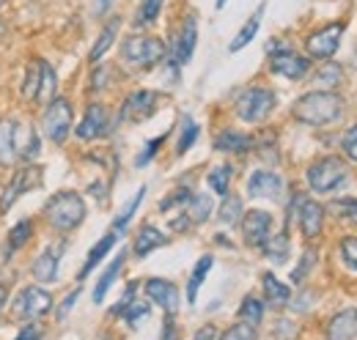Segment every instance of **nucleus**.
Wrapping results in <instances>:
<instances>
[{
	"mask_svg": "<svg viewBox=\"0 0 357 340\" xmlns=\"http://www.w3.org/2000/svg\"><path fill=\"white\" fill-rule=\"evenodd\" d=\"M146 297L149 302H154L157 307L165 310V316H174L178 307V288L171 283V280H162V277H151L146 280Z\"/></svg>",
	"mask_w": 357,
	"mask_h": 340,
	"instance_id": "16",
	"label": "nucleus"
},
{
	"mask_svg": "<svg viewBox=\"0 0 357 340\" xmlns=\"http://www.w3.org/2000/svg\"><path fill=\"white\" fill-rule=\"evenodd\" d=\"M327 340H357V307H344L330 318Z\"/></svg>",
	"mask_w": 357,
	"mask_h": 340,
	"instance_id": "18",
	"label": "nucleus"
},
{
	"mask_svg": "<svg viewBox=\"0 0 357 340\" xmlns=\"http://www.w3.org/2000/svg\"><path fill=\"white\" fill-rule=\"evenodd\" d=\"M289 214L297 219V225H300V233L313 242L321 231H324V214L327 209L319 203V201H313L308 195H294V201H291V206H289Z\"/></svg>",
	"mask_w": 357,
	"mask_h": 340,
	"instance_id": "9",
	"label": "nucleus"
},
{
	"mask_svg": "<svg viewBox=\"0 0 357 340\" xmlns=\"http://www.w3.org/2000/svg\"><path fill=\"white\" fill-rule=\"evenodd\" d=\"M344 31H347V22L341 20H333V22H324L319 25L316 31L308 33L305 39V52L308 58L316 61H330L338 49H341V39H344Z\"/></svg>",
	"mask_w": 357,
	"mask_h": 340,
	"instance_id": "8",
	"label": "nucleus"
},
{
	"mask_svg": "<svg viewBox=\"0 0 357 340\" xmlns=\"http://www.w3.org/2000/svg\"><path fill=\"white\" fill-rule=\"evenodd\" d=\"M28 190V170H17L14 176H11V184L3 190V198H0V214H6L11 206H14V201L22 195Z\"/></svg>",
	"mask_w": 357,
	"mask_h": 340,
	"instance_id": "31",
	"label": "nucleus"
},
{
	"mask_svg": "<svg viewBox=\"0 0 357 340\" xmlns=\"http://www.w3.org/2000/svg\"><path fill=\"white\" fill-rule=\"evenodd\" d=\"M283 176L275 170H253L248 178V195L259 201H280L283 198Z\"/></svg>",
	"mask_w": 357,
	"mask_h": 340,
	"instance_id": "12",
	"label": "nucleus"
},
{
	"mask_svg": "<svg viewBox=\"0 0 357 340\" xmlns=\"http://www.w3.org/2000/svg\"><path fill=\"white\" fill-rule=\"evenodd\" d=\"M143 195H146V187H140V190L135 192L132 198H130V203H127V206L121 209V214H119V217L113 219V231H116L119 236H121V233L127 231V225L132 222V217H135V212H137V206L143 203Z\"/></svg>",
	"mask_w": 357,
	"mask_h": 340,
	"instance_id": "37",
	"label": "nucleus"
},
{
	"mask_svg": "<svg viewBox=\"0 0 357 340\" xmlns=\"http://www.w3.org/2000/svg\"><path fill=\"white\" fill-rule=\"evenodd\" d=\"M119 55H121V61H124L130 69H151V66H157L160 61H165L168 47H165L162 39H157V36L132 33V36H127V39L121 42Z\"/></svg>",
	"mask_w": 357,
	"mask_h": 340,
	"instance_id": "3",
	"label": "nucleus"
},
{
	"mask_svg": "<svg viewBox=\"0 0 357 340\" xmlns=\"http://www.w3.org/2000/svg\"><path fill=\"white\" fill-rule=\"evenodd\" d=\"M341 151H344V157L349 162L357 165V124H352V127L341 134Z\"/></svg>",
	"mask_w": 357,
	"mask_h": 340,
	"instance_id": "45",
	"label": "nucleus"
},
{
	"mask_svg": "<svg viewBox=\"0 0 357 340\" xmlns=\"http://www.w3.org/2000/svg\"><path fill=\"white\" fill-rule=\"evenodd\" d=\"M267 52H269V72H272V75L286 77V80H291V83L305 80V77L311 75L313 63L308 55L294 52L291 47L278 44V42H269Z\"/></svg>",
	"mask_w": 357,
	"mask_h": 340,
	"instance_id": "6",
	"label": "nucleus"
},
{
	"mask_svg": "<svg viewBox=\"0 0 357 340\" xmlns=\"http://www.w3.org/2000/svg\"><path fill=\"white\" fill-rule=\"evenodd\" d=\"M256 146V140L248 132H236V129H223L215 137V148L220 154H248Z\"/></svg>",
	"mask_w": 357,
	"mask_h": 340,
	"instance_id": "21",
	"label": "nucleus"
},
{
	"mask_svg": "<svg viewBox=\"0 0 357 340\" xmlns=\"http://www.w3.org/2000/svg\"><path fill=\"white\" fill-rule=\"evenodd\" d=\"M338 250H341V258H344V263L357 272V236H344L341 242H338Z\"/></svg>",
	"mask_w": 357,
	"mask_h": 340,
	"instance_id": "44",
	"label": "nucleus"
},
{
	"mask_svg": "<svg viewBox=\"0 0 357 340\" xmlns=\"http://www.w3.org/2000/svg\"><path fill=\"white\" fill-rule=\"evenodd\" d=\"M316 258H319V255H316V250H305V253H303V258H300V266L291 272V283H303V280L308 277V272L313 269Z\"/></svg>",
	"mask_w": 357,
	"mask_h": 340,
	"instance_id": "47",
	"label": "nucleus"
},
{
	"mask_svg": "<svg viewBox=\"0 0 357 340\" xmlns=\"http://www.w3.org/2000/svg\"><path fill=\"white\" fill-rule=\"evenodd\" d=\"M162 143H165V134H160V137H151L146 146H143V151L135 157V168H146L154 157H157V151L162 148Z\"/></svg>",
	"mask_w": 357,
	"mask_h": 340,
	"instance_id": "42",
	"label": "nucleus"
},
{
	"mask_svg": "<svg viewBox=\"0 0 357 340\" xmlns=\"http://www.w3.org/2000/svg\"><path fill=\"white\" fill-rule=\"evenodd\" d=\"M239 318L242 321H248V324H253V327H259L261 324V318H264V302L259 297H245L242 299V307H239Z\"/></svg>",
	"mask_w": 357,
	"mask_h": 340,
	"instance_id": "38",
	"label": "nucleus"
},
{
	"mask_svg": "<svg viewBox=\"0 0 357 340\" xmlns=\"http://www.w3.org/2000/svg\"><path fill=\"white\" fill-rule=\"evenodd\" d=\"M264 11H267V3H261L253 14H250V20L239 28V33L231 39V44H228V52H239V49H245L248 44L256 39V33H259V28H261V20H264Z\"/></svg>",
	"mask_w": 357,
	"mask_h": 340,
	"instance_id": "22",
	"label": "nucleus"
},
{
	"mask_svg": "<svg viewBox=\"0 0 357 340\" xmlns=\"http://www.w3.org/2000/svg\"><path fill=\"white\" fill-rule=\"evenodd\" d=\"M162 6H165V0H140L132 25L135 28H149V25H154V22L160 20V14H162Z\"/></svg>",
	"mask_w": 357,
	"mask_h": 340,
	"instance_id": "34",
	"label": "nucleus"
},
{
	"mask_svg": "<svg viewBox=\"0 0 357 340\" xmlns=\"http://www.w3.org/2000/svg\"><path fill=\"white\" fill-rule=\"evenodd\" d=\"M52 310V294L39 286H28L22 288L14 299V316L22 321H36Z\"/></svg>",
	"mask_w": 357,
	"mask_h": 340,
	"instance_id": "10",
	"label": "nucleus"
},
{
	"mask_svg": "<svg viewBox=\"0 0 357 340\" xmlns=\"http://www.w3.org/2000/svg\"><path fill=\"white\" fill-rule=\"evenodd\" d=\"M347 102L335 91H308L291 105V116L308 127H330L344 118Z\"/></svg>",
	"mask_w": 357,
	"mask_h": 340,
	"instance_id": "1",
	"label": "nucleus"
},
{
	"mask_svg": "<svg viewBox=\"0 0 357 340\" xmlns=\"http://www.w3.org/2000/svg\"><path fill=\"white\" fill-rule=\"evenodd\" d=\"M80 294H83V288H80V286H77L75 291H69V294H66V299H63V302H61V307H58V321H63V318L69 316V310L75 307V302H77Z\"/></svg>",
	"mask_w": 357,
	"mask_h": 340,
	"instance_id": "51",
	"label": "nucleus"
},
{
	"mask_svg": "<svg viewBox=\"0 0 357 340\" xmlns=\"http://www.w3.org/2000/svg\"><path fill=\"white\" fill-rule=\"evenodd\" d=\"M349 178L347 160L341 157H319L305 168V181L316 195H330L335 190H341Z\"/></svg>",
	"mask_w": 357,
	"mask_h": 340,
	"instance_id": "4",
	"label": "nucleus"
},
{
	"mask_svg": "<svg viewBox=\"0 0 357 340\" xmlns=\"http://www.w3.org/2000/svg\"><path fill=\"white\" fill-rule=\"evenodd\" d=\"M116 0H93V17H107V11L113 8Z\"/></svg>",
	"mask_w": 357,
	"mask_h": 340,
	"instance_id": "53",
	"label": "nucleus"
},
{
	"mask_svg": "<svg viewBox=\"0 0 357 340\" xmlns=\"http://www.w3.org/2000/svg\"><path fill=\"white\" fill-rule=\"evenodd\" d=\"M225 3H228V0H215V6H218V8H225Z\"/></svg>",
	"mask_w": 357,
	"mask_h": 340,
	"instance_id": "57",
	"label": "nucleus"
},
{
	"mask_svg": "<svg viewBox=\"0 0 357 340\" xmlns=\"http://www.w3.org/2000/svg\"><path fill=\"white\" fill-rule=\"evenodd\" d=\"M242 239L248 247H264L272 233V214L264 209H250V212L242 214Z\"/></svg>",
	"mask_w": 357,
	"mask_h": 340,
	"instance_id": "11",
	"label": "nucleus"
},
{
	"mask_svg": "<svg viewBox=\"0 0 357 340\" xmlns=\"http://www.w3.org/2000/svg\"><path fill=\"white\" fill-rule=\"evenodd\" d=\"M45 75H47V61H33L28 63V77L22 85V96L25 99H42V88H45Z\"/></svg>",
	"mask_w": 357,
	"mask_h": 340,
	"instance_id": "29",
	"label": "nucleus"
},
{
	"mask_svg": "<svg viewBox=\"0 0 357 340\" xmlns=\"http://www.w3.org/2000/svg\"><path fill=\"white\" fill-rule=\"evenodd\" d=\"M63 250H66V242L61 239V242L50 245L45 253L36 258V263H33V277H36L39 283H52V280L58 277V263H61Z\"/></svg>",
	"mask_w": 357,
	"mask_h": 340,
	"instance_id": "17",
	"label": "nucleus"
},
{
	"mask_svg": "<svg viewBox=\"0 0 357 340\" xmlns=\"http://www.w3.org/2000/svg\"><path fill=\"white\" fill-rule=\"evenodd\" d=\"M39 148H42L39 134L31 129V132H28V137H25V146H20V160H22V162H33V160L39 157Z\"/></svg>",
	"mask_w": 357,
	"mask_h": 340,
	"instance_id": "46",
	"label": "nucleus"
},
{
	"mask_svg": "<svg viewBox=\"0 0 357 340\" xmlns=\"http://www.w3.org/2000/svg\"><path fill=\"white\" fill-rule=\"evenodd\" d=\"M212 209H215V203H212L209 195H204V192H192V198H190V203H187V214H190V219H192L195 225L206 222V219L212 217Z\"/></svg>",
	"mask_w": 357,
	"mask_h": 340,
	"instance_id": "33",
	"label": "nucleus"
},
{
	"mask_svg": "<svg viewBox=\"0 0 357 340\" xmlns=\"http://www.w3.org/2000/svg\"><path fill=\"white\" fill-rule=\"evenodd\" d=\"M116 239H119V233H116V231H110V233H105V236H102V239H99V242L91 247L89 258H86V266H83V269H80V275H77L80 280H86L91 272H93V269H96V266L105 261V255L116 247Z\"/></svg>",
	"mask_w": 357,
	"mask_h": 340,
	"instance_id": "24",
	"label": "nucleus"
},
{
	"mask_svg": "<svg viewBox=\"0 0 357 340\" xmlns=\"http://www.w3.org/2000/svg\"><path fill=\"white\" fill-rule=\"evenodd\" d=\"M42 338H45V327L39 321H28L14 340H42Z\"/></svg>",
	"mask_w": 357,
	"mask_h": 340,
	"instance_id": "49",
	"label": "nucleus"
},
{
	"mask_svg": "<svg viewBox=\"0 0 357 340\" xmlns=\"http://www.w3.org/2000/svg\"><path fill=\"white\" fill-rule=\"evenodd\" d=\"M124 261H127V250H121V253L116 255V258L107 263V269L102 272V277L96 280V288H93V294H91L96 304H102V302H105V294H107V291H110V286L116 283V277H119V272H121Z\"/></svg>",
	"mask_w": 357,
	"mask_h": 340,
	"instance_id": "25",
	"label": "nucleus"
},
{
	"mask_svg": "<svg viewBox=\"0 0 357 340\" xmlns=\"http://www.w3.org/2000/svg\"><path fill=\"white\" fill-rule=\"evenodd\" d=\"M119 28H121V17H110L107 22H105V28H102V33H99V39L93 42L89 52V61L91 63H96V61H102L105 58V52L116 44V36H119Z\"/></svg>",
	"mask_w": 357,
	"mask_h": 340,
	"instance_id": "23",
	"label": "nucleus"
},
{
	"mask_svg": "<svg viewBox=\"0 0 357 340\" xmlns=\"http://www.w3.org/2000/svg\"><path fill=\"white\" fill-rule=\"evenodd\" d=\"M218 338V330L212 327V324H206V327H201L198 332H195V338L192 340H215Z\"/></svg>",
	"mask_w": 357,
	"mask_h": 340,
	"instance_id": "55",
	"label": "nucleus"
},
{
	"mask_svg": "<svg viewBox=\"0 0 357 340\" xmlns=\"http://www.w3.org/2000/svg\"><path fill=\"white\" fill-rule=\"evenodd\" d=\"M149 313H151V307H149L146 302H132V304L124 310V318H127V324H130V327H137V321H140V318H146Z\"/></svg>",
	"mask_w": 357,
	"mask_h": 340,
	"instance_id": "48",
	"label": "nucleus"
},
{
	"mask_svg": "<svg viewBox=\"0 0 357 340\" xmlns=\"http://www.w3.org/2000/svg\"><path fill=\"white\" fill-rule=\"evenodd\" d=\"M195 44H198V17L195 14H187L178 25L176 39L171 42V58L176 61L178 66L190 63L192 52H195Z\"/></svg>",
	"mask_w": 357,
	"mask_h": 340,
	"instance_id": "13",
	"label": "nucleus"
},
{
	"mask_svg": "<svg viewBox=\"0 0 357 340\" xmlns=\"http://www.w3.org/2000/svg\"><path fill=\"white\" fill-rule=\"evenodd\" d=\"M190 198H192V190L190 187H178L165 201H160V212H168V209H176V206H187Z\"/></svg>",
	"mask_w": 357,
	"mask_h": 340,
	"instance_id": "43",
	"label": "nucleus"
},
{
	"mask_svg": "<svg viewBox=\"0 0 357 340\" xmlns=\"http://www.w3.org/2000/svg\"><path fill=\"white\" fill-rule=\"evenodd\" d=\"M341 77H344V69L338 63L321 61V66H316V72H313V85L319 91H333V88H338Z\"/></svg>",
	"mask_w": 357,
	"mask_h": 340,
	"instance_id": "30",
	"label": "nucleus"
},
{
	"mask_svg": "<svg viewBox=\"0 0 357 340\" xmlns=\"http://www.w3.org/2000/svg\"><path fill=\"white\" fill-rule=\"evenodd\" d=\"M198 132H201V127H198L190 116H184V121H181V132H178V143H176L178 157H181V154H187V151L192 148V143L198 140Z\"/></svg>",
	"mask_w": 357,
	"mask_h": 340,
	"instance_id": "40",
	"label": "nucleus"
},
{
	"mask_svg": "<svg viewBox=\"0 0 357 340\" xmlns=\"http://www.w3.org/2000/svg\"><path fill=\"white\" fill-rule=\"evenodd\" d=\"M20 129L17 118H0V165H11L20 157Z\"/></svg>",
	"mask_w": 357,
	"mask_h": 340,
	"instance_id": "19",
	"label": "nucleus"
},
{
	"mask_svg": "<svg viewBox=\"0 0 357 340\" xmlns=\"http://www.w3.org/2000/svg\"><path fill=\"white\" fill-rule=\"evenodd\" d=\"M242 214H245L242 198H236V195H223V203H220V209H218V219H220L223 225H236V222L242 219Z\"/></svg>",
	"mask_w": 357,
	"mask_h": 340,
	"instance_id": "35",
	"label": "nucleus"
},
{
	"mask_svg": "<svg viewBox=\"0 0 357 340\" xmlns=\"http://www.w3.org/2000/svg\"><path fill=\"white\" fill-rule=\"evenodd\" d=\"M261 283H264V297H267V302L272 304V307H286L289 302H291V288L283 283V280H278L272 272H264L261 275Z\"/></svg>",
	"mask_w": 357,
	"mask_h": 340,
	"instance_id": "26",
	"label": "nucleus"
},
{
	"mask_svg": "<svg viewBox=\"0 0 357 340\" xmlns=\"http://www.w3.org/2000/svg\"><path fill=\"white\" fill-rule=\"evenodd\" d=\"M135 291H137V283H130V286H127V291H124V297H121L119 302H116V304H113V310H110V313H113V316H124V310L132 304Z\"/></svg>",
	"mask_w": 357,
	"mask_h": 340,
	"instance_id": "50",
	"label": "nucleus"
},
{
	"mask_svg": "<svg viewBox=\"0 0 357 340\" xmlns=\"http://www.w3.org/2000/svg\"><path fill=\"white\" fill-rule=\"evenodd\" d=\"M107 129H110V110L105 105H91L89 110H86V116H83V121L75 129V137L96 140V137L107 134Z\"/></svg>",
	"mask_w": 357,
	"mask_h": 340,
	"instance_id": "15",
	"label": "nucleus"
},
{
	"mask_svg": "<svg viewBox=\"0 0 357 340\" xmlns=\"http://www.w3.org/2000/svg\"><path fill=\"white\" fill-rule=\"evenodd\" d=\"M168 245V236L157 228V225H140V231L135 233V242H132V253L137 258H146V255H151L154 250H160V247H165Z\"/></svg>",
	"mask_w": 357,
	"mask_h": 340,
	"instance_id": "20",
	"label": "nucleus"
},
{
	"mask_svg": "<svg viewBox=\"0 0 357 340\" xmlns=\"http://www.w3.org/2000/svg\"><path fill=\"white\" fill-rule=\"evenodd\" d=\"M6 299H8V286L0 283V313H3V307H6Z\"/></svg>",
	"mask_w": 357,
	"mask_h": 340,
	"instance_id": "56",
	"label": "nucleus"
},
{
	"mask_svg": "<svg viewBox=\"0 0 357 340\" xmlns=\"http://www.w3.org/2000/svg\"><path fill=\"white\" fill-rule=\"evenodd\" d=\"M261 250H264V255H267L272 263H286V261H289V253H291V242H289V233H286V231H280V233L269 236L267 245H264Z\"/></svg>",
	"mask_w": 357,
	"mask_h": 340,
	"instance_id": "32",
	"label": "nucleus"
},
{
	"mask_svg": "<svg viewBox=\"0 0 357 340\" xmlns=\"http://www.w3.org/2000/svg\"><path fill=\"white\" fill-rule=\"evenodd\" d=\"M160 340H176V324H174V316H168V318H165V324H162V338Z\"/></svg>",
	"mask_w": 357,
	"mask_h": 340,
	"instance_id": "54",
	"label": "nucleus"
},
{
	"mask_svg": "<svg viewBox=\"0 0 357 340\" xmlns=\"http://www.w3.org/2000/svg\"><path fill=\"white\" fill-rule=\"evenodd\" d=\"M275 110V91L269 85H248L234 102V113L245 124H264Z\"/></svg>",
	"mask_w": 357,
	"mask_h": 340,
	"instance_id": "5",
	"label": "nucleus"
},
{
	"mask_svg": "<svg viewBox=\"0 0 357 340\" xmlns=\"http://www.w3.org/2000/svg\"><path fill=\"white\" fill-rule=\"evenodd\" d=\"M212 263H215V258H212V255H201V258H198V263L192 266L190 280H187V302H190V304H195L198 291H201V286H204L206 275L212 272Z\"/></svg>",
	"mask_w": 357,
	"mask_h": 340,
	"instance_id": "28",
	"label": "nucleus"
},
{
	"mask_svg": "<svg viewBox=\"0 0 357 340\" xmlns=\"http://www.w3.org/2000/svg\"><path fill=\"white\" fill-rule=\"evenodd\" d=\"M107 83V66H96L93 69V91H102Z\"/></svg>",
	"mask_w": 357,
	"mask_h": 340,
	"instance_id": "52",
	"label": "nucleus"
},
{
	"mask_svg": "<svg viewBox=\"0 0 357 340\" xmlns=\"http://www.w3.org/2000/svg\"><path fill=\"white\" fill-rule=\"evenodd\" d=\"M160 93L157 91H149V88H137L132 91L124 102H121V113H119V121H143L154 113V105H157Z\"/></svg>",
	"mask_w": 357,
	"mask_h": 340,
	"instance_id": "14",
	"label": "nucleus"
},
{
	"mask_svg": "<svg viewBox=\"0 0 357 340\" xmlns=\"http://www.w3.org/2000/svg\"><path fill=\"white\" fill-rule=\"evenodd\" d=\"M45 219L47 225L52 231H58V233L75 231L86 219V201H83V195H77L72 190L52 195L45 206Z\"/></svg>",
	"mask_w": 357,
	"mask_h": 340,
	"instance_id": "2",
	"label": "nucleus"
},
{
	"mask_svg": "<svg viewBox=\"0 0 357 340\" xmlns=\"http://www.w3.org/2000/svg\"><path fill=\"white\" fill-rule=\"evenodd\" d=\"M72 121H75L72 102L66 96H52L47 102L45 113H42V132H45L47 140L61 146L72 132Z\"/></svg>",
	"mask_w": 357,
	"mask_h": 340,
	"instance_id": "7",
	"label": "nucleus"
},
{
	"mask_svg": "<svg viewBox=\"0 0 357 340\" xmlns=\"http://www.w3.org/2000/svg\"><path fill=\"white\" fill-rule=\"evenodd\" d=\"M31 236H33V222H31V219H20V222L8 231V236H6L3 258H11L17 250H22V247L31 242Z\"/></svg>",
	"mask_w": 357,
	"mask_h": 340,
	"instance_id": "27",
	"label": "nucleus"
},
{
	"mask_svg": "<svg viewBox=\"0 0 357 340\" xmlns=\"http://www.w3.org/2000/svg\"><path fill=\"white\" fill-rule=\"evenodd\" d=\"M231 173L234 168L223 162V165H215V168L209 170V176H206V181H209V187L218 192V195H228V187H231Z\"/></svg>",
	"mask_w": 357,
	"mask_h": 340,
	"instance_id": "39",
	"label": "nucleus"
},
{
	"mask_svg": "<svg viewBox=\"0 0 357 340\" xmlns=\"http://www.w3.org/2000/svg\"><path fill=\"white\" fill-rule=\"evenodd\" d=\"M0 6H6V0H0Z\"/></svg>",
	"mask_w": 357,
	"mask_h": 340,
	"instance_id": "58",
	"label": "nucleus"
},
{
	"mask_svg": "<svg viewBox=\"0 0 357 340\" xmlns=\"http://www.w3.org/2000/svg\"><path fill=\"white\" fill-rule=\"evenodd\" d=\"M327 212L333 214L335 219H347V222H357V198L347 195V198H333Z\"/></svg>",
	"mask_w": 357,
	"mask_h": 340,
	"instance_id": "36",
	"label": "nucleus"
},
{
	"mask_svg": "<svg viewBox=\"0 0 357 340\" xmlns=\"http://www.w3.org/2000/svg\"><path fill=\"white\" fill-rule=\"evenodd\" d=\"M220 340H259V335H256V327L253 324L239 321V324H231L223 335H220Z\"/></svg>",
	"mask_w": 357,
	"mask_h": 340,
	"instance_id": "41",
	"label": "nucleus"
}]
</instances>
